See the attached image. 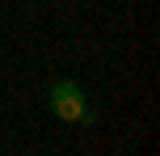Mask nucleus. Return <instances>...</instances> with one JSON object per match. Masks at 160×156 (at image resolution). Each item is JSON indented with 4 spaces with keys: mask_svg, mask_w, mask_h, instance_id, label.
Returning a JSON list of instances; mask_svg holds the SVG:
<instances>
[{
    "mask_svg": "<svg viewBox=\"0 0 160 156\" xmlns=\"http://www.w3.org/2000/svg\"><path fill=\"white\" fill-rule=\"evenodd\" d=\"M51 110H55L63 123H88V106H84V97H80V89H76V80H55L51 84Z\"/></svg>",
    "mask_w": 160,
    "mask_h": 156,
    "instance_id": "1",
    "label": "nucleus"
}]
</instances>
